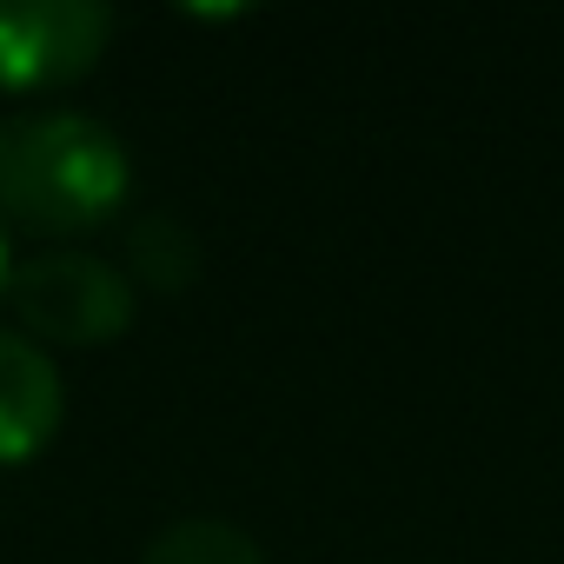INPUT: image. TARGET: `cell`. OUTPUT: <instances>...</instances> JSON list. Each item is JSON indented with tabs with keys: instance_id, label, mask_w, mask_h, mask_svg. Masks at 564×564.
<instances>
[{
	"instance_id": "1",
	"label": "cell",
	"mask_w": 564,
	"mask_h": 564,
	"mask_svg": "<svg viewBox=\"0 0 564 564\" xmlns=\"http://www.w3.org/2000/svg\"><path fill=\"white\" fill-rule=\"evenodd\" d=\"M133 193L120 133L74 107L0 113V213L34 232H94Z\"/></svg>"
},
{
	"instance_id": "2",
	"label": "cell",
	"mask_w": 564,
	"mask_h": 564,
	"mask_svg": "<svg viewBox=\"0 0 564 564\" xmlns=\"http://www.w3.org/2000/svg\"><path fill=\"white\" fill-rule=\"evenodd\" d=\"M8 313L28 326V339L54 346H107L133 326V279L107 265L100 252H34L8 279Z\"/></svg>"
},
{
	"instance_id": "3",
	"label": "cell",
	"mask_w": 564,
	"mask_h": 564,
	"mask_svg": "<svg viewBox=\"0 0 564 564\" xmlns=\"http://www.w3.org/2000/svg\"><path fill=\"white\" fill-rule=\"evenodd\" d=\"M113 14L94 0H0V94H54L100 67Z\"/></svg>"
},
{
	"instance_id": "4",
	"label": "cell",
	"mask_w": 564,
	"mask_h": 564,
	"mask_svg": "<svg viewBox=\"0 0 564 564\" xmlns=\"http://www.w3.org/2000/svg\"><path fill=\"white\" fill-rule=\"evenodd\" d=\"M61 419H67V386L41 352V339L0 333V471L41 458L61 438Z\"/></svg>"
},
{
	"instance_id": "5",
	"label": "cell",
	"mask_w": 564,
	"mask_h": 564,
	"mask_svg": "<svg viewBox=\"0 0 564 564\" xmlns=\"http://www.w3.org/2000/svg\"><path fill=\"white\" fill-rule=\"evenodd\" d=\"M140 564H272L259 551L252 531H239L232 518H213V511H193V518H173L147 538Z\"/></svg>"
},
{
	"instance_id": "6",
	"label": "cell",
	"mask_w": 564,
	"mask_h": 564,
	"mask_svg": "<svg viewBox=\"0 0 564 564\" xmlns=\"http://www.w3.org/2000/svg\"><path fill=\"white\" fill-rule=\"evenodd\" d=\"M133 259L147 265V279H160V259H173V279H180V286H186V279H193V265H199V246L166 219V213H153L140 232H133Z\"/></svg>"
},
{
	"instance_id": "7",
	"label": "cell",
	"mask_w": 564,
	"mask_h": 564,
	"mask_svg": "<svg viewBox=\"0 0 564 564\" xmlns=\"http://www.w3.org/2000/svg\"><path fill=\"white\" fill-rule=\"evenodd\" d=\"M8 279H14V246H8V219H0V306H8Z\"/></svg>"
}]
</instances>
